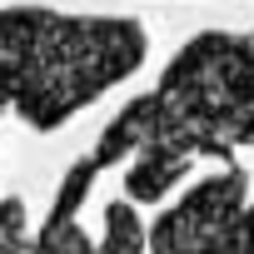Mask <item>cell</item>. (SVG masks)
I'll return each mask as SVG.
<instances>
[{
  "instance_id": "6da1fadb",
  "label": "cell",
  "mask_w": 254,
  "mask_h": 254,
  "mask_svg": "<svg viewBox=\"0 0 254 254\" xmlns=\"http://www.w3.org/2000/svg\"><path fill=\"white\" fill-rule=\"evenodd\" d=\"M239 145H254V35H224L204 30L190 40L165 80L140 95L135 105H125L120 120L100 135V145L65 175L50 219H80V204L90 185L140 150H175V155H229Z\"/></svg>"
},
{
  "instance_id": "7a4b0ae2",
  "label": "cell",
  "mask_w": 254,
  "mask_h": 254,
  "mask_svg": "<svg viewBox=\"0 0 254 254\" xmlns=\"http://www.w3.org/2000/svg\"><path fill=\"white\" fill-rule=\"evenodd\" d=\"M150 40L140 20L0 10V110H15L30 130L60 125L130 80Z\"/></svg>"
},
{
  "instance_id": "3957f363",
  "label": "cell",
  "mask_w": 254,
  "mask_h": 254,
  "mask_svg": "<svg viewBox=\"0 0 254 254\" xmlns=\"http://www.w3.org/2000/svg\"><path fill=\"white\" fill-rule=\"evenodd\" d=\"M244 170L229 165L224 175L199 180L175 209L160 214L150 249L155 254H229L239 239V214H244Z\"/></svg>"
},
{
  "instance_id": "277c9868",
  "label": "cell",
  "mask_w": 254,
  "mask_h": 254,
  "mask_svg": "<svg viewBox=\"0 0 254 254\" xmlns=\"http://www.w3.org/2000/svg\"><path fill=\"white\" fill-rule=\"evenodd\" d=\"M190 155H175V150H140L130 155V165H125V194H130L135 204H160L185 175H190Z\"/></svg>"
},
{
  "instance_id": "5b68a950",
  "label": "cell",
  "mask_w": 254,
  "mask_h": 254,
  "mask_svg": "<svg viewBox=\"0 0 254 254\" xmlns=\"http://www.w3.org/2000/svg\"><path fill=\"white\" fill-rule=\"evenodd\" d=\"M105 254H145V224L135 219V204L125 199H110L105 209V239H100Z\"/></svg>"
},
{
  "instance_id": "8992f818",
  "label": "cell",
  "mask_w": 254,
  "mask_h": 254,
  "mask_svg": "<svg viewBox=\"0 0 254 254\" xmlns=\"http://www.w3.org/2000/svg\"><path fill=\"white\" fill-rule=\"evenodd\" d=\"M20 254H105V249L80 234V219H60V224H45L40 239L25 244Z\"/></svg>"
},
{
  "instance_id": "52a82bcc",
  "label": "cell",
  "mask_w": 254,
  "mask_h": 254,
  "mask_svg": "<svg viewBox=\"0 0 254 254\" xmlns=\"http://www.w3.org/2000/svg\"><path fill=\"white\" fill-rule=\"evenodd\" d=\"M30 219H25V199H0V254H20L30 239H25Z\"/></svg>"
},
{
  "instance_id": "ba28073f",
  "label": "cell",
  "mask_w": 254,
  "mask_h": 254,
  "mask_svg": "<svg viewBox=\"0 0 254 254\" xmlns=\"http://www.w3.org/2000/svg\"><path fill=\"white\" fill-rule=\"evenodd\" d=\"M229 254H254V204H244V214H239V239H234Z\"/></svg>"
}]
</instances>
